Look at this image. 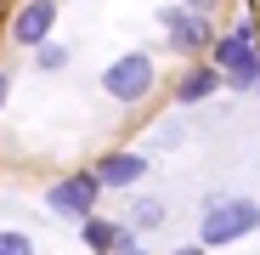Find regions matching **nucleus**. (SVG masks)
<instances>
[{"label": "nucleus", "mask_w": 260, "mask_h": 255, "mask_svg": "<svg viewBox=\"0 0 260 255\" xmlns=\"http://www.w3.org/2000/svg\"><path fill=\"white\" fill-rule=\"evenodd\" d=\"M0 255H34V238L17 227H0Z\"/></svg>", "instance_id": "obj_11"}, {"label": "nucleus", "mask_w": 260, "mask_h": 255, "mask_svg": "<svg viewBox=\"0 0 260 255\" xmlns=\"http://www.w3.org/2000/svg\"><path fill=\"white\" fill-rule=\"evenodd\" d=\"M170 255H204V244H187V249H170Z\"/></svg>", "instance_id": "obj_15"}, {"label": "nucleus", "mask_w": 260, "mask_h": 255, "mask_svg": "<svg viewBox=\"0 0 260 255\" xmlns=\"http://www.w3.org/2000/svg\"><path fill=\"white\" fill-rule=\"evenodd\" d=\"M260 227V204L243 199V193H226V199H209L204 216H198V244L215 249V244H238Z\"/></svg>", "instance_id": "obj_2"}, {"label": "nucleus", "mask_w": 260, "mask_h": 255, "mask_svg": "<svg viewBox=\"0 0 260 255\" xmlns=\"http://www.w3.org/2000/svg\"><path fill=\"white\" fill-rule=\"evenodd\" d=\"M124 221L136 227V233H158V227H164V199H136Z\"/></svg>", "instance_id": "obj_10"}, {"label": "nucleus", "mask_w": 260, "mask_h": 255, "mask_svg": "<svg viewBox=\"0 0 260 255\" xmlns=\"http://www.w3.org/2000/svg\"><path fill=\"white\" fill-rule=\"evenodd\" d=\"M6 97H12V74L0 68V108H6Z\"/></svg>", "instance_id": "obj_14"}, {"label": "nucleus", "mask_w": 260, "mask_h": 255, "mask_svg": "<svg viewBox=\"0 0 260 255\" xmlns=\"http://www.w3.org/2000/svg\"><path fill=\"white\" fill-rule=\"evenodd\" d=\"M221 85H226V74L215 68L209 57H198V63H192V68L176 79V102H181V108H192V102H209L215 91H221Z\"/></svg>", "instance_id": "obj_7"}, {"label": "nucleus", "mask_w": 260, "mask_h": 255, "mask_svg": "<svg viewBox=\"0 0 260 255\" xmlns=\"http://www.w3.org/2000/svg\"><path fill=\"white\" fill-rule=\"evenodd\" d=\"M153 85H158V63H153L147 51H124V57H113V63L102 68V91H108L119 108L147 102V97H153Z\"/></svg>", "instance_id": "obj_3"}, {"label": "nucleus", "mask_w": 260, "mask_h": 255, "mask_svg": "<svg viewBox=\"0 0 260 255\" xmlns=\"http://www.w3.org/2000/svg\"><path fill=\"white\" fill-rule=\"evenodd\" d=\"M51 29H57V0H23L17 17H12V40L23 51H40L51 40Z\"/></svg>", "instance_id": "obj_6"}, {"label": "nucleus", "mask_w": 260, "mask_h": 255, "mask_svg": "<svg viewBox=\"0 0 260 255\" xmlns=\"http://www.w3.org/2000/svg\"><path fill=\"white\" fill-rule=\"evenodd\" d=\"M79 227H85V244H91L96 255H113V249H119V233H124V227H113V221H96V216H85Z\"/></svg>", "instance_id": "obj_9"}, {"label": "nucleus", "mask_w": 260, "mask_h": 255, "mask_svg": "<svg viewBox=\"0 0 260 255\" xmlns=\"http://www.w3.org/2000/svg\"><path fill=\"white\" fill-rule=\"evenodd\" d=\"M209 63L226 74L232 91H254V85H260V29H254V23H238V29H226V34H215Z\"/></svg>", "instance_id": "obj_1"}, {"label": "nucleus", "mask_w": 260, "mask_h": 255, "mask_svg": "<svg viewBox=\"0 0 260 255\" xmlns=\"http://www.w3.org/2000/svg\"><path fill=\"white\" fill-rule=\"evenodd\" d=\"M96 199H102V176H96V170H74V176H62V182L46 187L51 216H62V221H85V216H96Z\"/></svg>", "instance_id": "obj_4"}, {"label": "nucleus", "mask_w": 260, "mask_h": 255, "mask_svg": "<svg viewBox=\"0 0 260 255\" xmlns=\"http://www.w3.org/2000/svg\"><path fill=\"white\" fill-rule=\"evenodd\" d=\"M34 63L46 68V74H57V68H68V46H51V40H46V46L34 51Z\"/></svg>", "instance_id": "obj_12"}, {"label": "nucleus", "mask_w": 260, "mask_h": 255, "mask_svg": "<svg viewBox=\"0 0 260 255\" xmlns=\"http://www.w3.org/2000/svg\"><path fill=\"white\" fill-rule=\"evenodd\" d=\"M181 6H192V12H204V17H215V6H221V0H181Z\"/></svg>", "instance_id": "obj_13"}, {"label": "nucleus", "mask_w": 260, "mask_h": 255, "mask_svg": "<svg viewBox=\"0 0 260 255\" xmlns=\"http://www.w3.org/2000/svg\"><path fill=\"white\" fill-rule=\"evenodd\" d=\"M158 23H164L170 46H176L181 57H209V46H215V17H204V12H192V6H164Z\"/></svg>", "instance_id": "obj_5"}, {"label": "nucleus", "mask_w": 260, "mask_h": 255, "mask_svg": "<svg viewBox=\"0 0 260 255\" xmlns=\"http://www.w3.org/2000/svg\"><path fill=\"white\" fill-rule=\"evenodd\" d=\"M91 170L102 176V187H136L147 176V153H102Z\"/></svg>", "instance_id": "obj_8"}]
</instances>
